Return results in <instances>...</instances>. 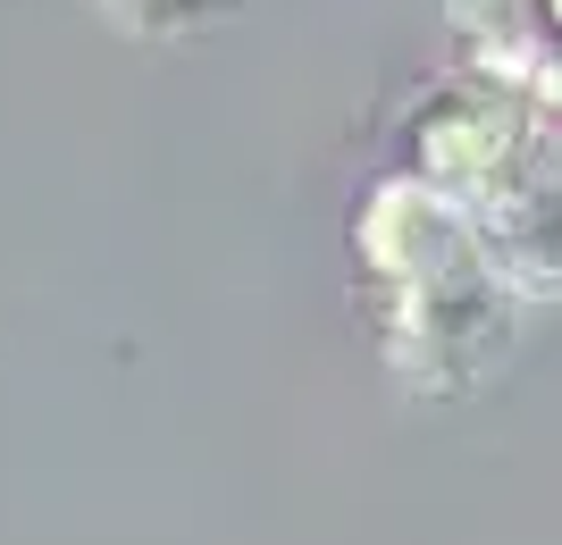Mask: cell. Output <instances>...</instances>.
Masks as SVG:
<instances>
[{"mask_svg":"<svg viewBox=\"0 0 562 545\" xmlns=\"http://www.w3.org/2000/svg\"><path fill=\"white\" fill-rule=\"evenodd\" d=\"M361 252H370V277H378L386 370L412 395L453 404V395H479L513 361L520 303L487 269V252L470 243L462 211L446 193L412 185V177L378 185L370 218H361Z\"/></svg>","mask_w":562,"mask_h":545,"instance_id":"6da1fadb","label":"cell"},{"mask_svg":"<svg viewBox=\"0 0 562 545\" xmlns=\"http://www.w3.org/2000/svg\"><path fill=\"white\" fill-rule=\"evenodd\" d=\"M470 243L513 285V303H562V126H529L487 185L462 202Z\"/></svg>","mask_w":562,"mask_h":545,"instance_id":"7a4b0ae2","label":"cell"},{"mask_svg":"<svg viewBox=\"0 0 562 545\" xmlns=\"http://www.w3.org/2000/svg\"><path fill=\"white\" fill-rule=\"evenodd\" d=\"M126 43H193L211 25L244 18V0H93Z\"/></svg>","mask_w":562,"mask_h":545,"instance_id":"3957f363","label":"cell"}]
</instances>
